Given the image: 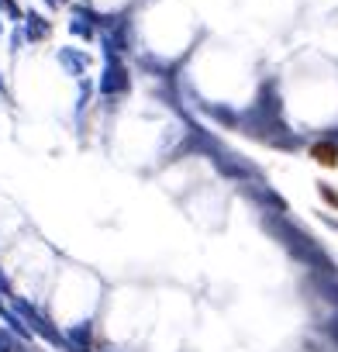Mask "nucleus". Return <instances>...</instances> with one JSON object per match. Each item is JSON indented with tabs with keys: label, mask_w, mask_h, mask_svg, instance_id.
Wrapping results in <instances>:
<instances>
[{
	"label": "nucleus",
	"mask_w": 338,
	"mask_h": 352,
	"mask_svg": "<svg viewBox=\"0 0 338 352\" xmlns=\"http://www.w3.org/2000/svg\"><path fill=\"white\" fill-rule=\"evenodd\" d=\"M321 197H324V201H328L331 208H338V194H331L328 187H321Z\"/></svg>",
	"instance_id": "2"
},
{
	"label": "nucleus",
	"mask_w": 338,
	"mask_h": 352,
	"mask_svg": "<svg viewBox=\"0 0 338 352\" xmlns=\"http://www.w3.org/2000/svg\"><path fill=\"white\" fill-rule=\"evenodd\" d=\"M311 159L324 169H335L338 166V145L335 142H314L311 145Z\"/></svg>",
	"instance_id": "1"
}]
</instances>
